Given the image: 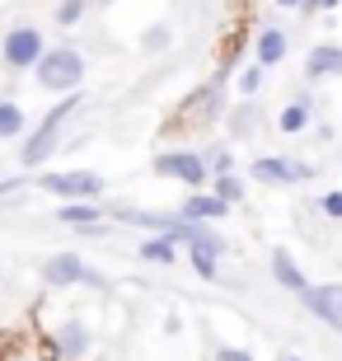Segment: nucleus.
<instances>
[{
  "label": "nucleus",
  "mask_w": 342,
  "mask_h": 361,
  "mask_svg": "<svg viewBox=\"0 0 342 361\" xmlns=\"http://www.w3.org/2000/svg\"><path fill=\"white\" fill-rule=\"evenodd\" d=\"M253 122H258V99H239L235 108H225V127L235 136H249Z\"/></svg>",
  "instance_id": "aec40b11"
},
{
  "label": "nucleus",
  "mask_w": 342,
  "mask_h": 361,
  "mask_svg": "<svg viewBox=\"0 0 342 361\" xmlns=\"http://www.w3.org/2000/svg\"><path fill=\"white\" fill-rule=\"evenodd\" d=\"M141 47H145L150 56L169 52V47H173V28H169V24H150V28L141 33Z\"/></svg>",
  "instance_id": "5701e85b"
},
{
  "label": "nucleus",
  "mask_w": 342,
  "mask_h": 361,
  "mask_svg": "<svg viewBox=\"0 0 342 361\" xmlns=\"http://www.w3.org/2000/svg\"><path fill=\"white\" fill-rule=\"evenodd\" d=\"M225 85H230L225 75H211V80L183 104V118H193V122H216L225 113Z\"/></svg>",
  "instance_id": "9d476101"
},
{
  "label": "nucleus",
  "mask_w": 342,
  "mask_h": 361,
  "mask_svg": "<svg viewBox=\"0 0 342 361\" xmlns=\"http://www.w3.org/2000/svg\"><path fill=\"white\" fill-rule=\"evenodd\" d=\"M202 155H207V169H211V178L239 174V169H235V150H230V146H211V150H202Z\"/></svg>",
  "instance_id": "4be33fe9"
},
{
  "label": "nucleus",
  "mask_w": 342,
  "mask_h": 361,
  "mask_svg": "<svg viewBox=\"0 0 342 361\" xmlns=\"http://www.w3.org/2000/svg\"><path fill=\"white\" fill-rule=\"evenodd\" d=\"M80 104H85V94H80V90L61 94V99L38 118V127L24 132V141H19V164H24V169H38V164H47L56 150H61V127L80 113Z\"/></svg>",
  "instance_id": "f257e3e1"
},
{
  "label": "nucleus",
  "mask_w": 342,
  "mask_h": 361,
  "mask_svg": "<svg viewBox=\"0 0 342 361\" xmlns=\"http://www.w3.org/2000/svg\"><path fill=\"white\" fill-rule=\"evenodd\" d=\"M300 305L310 310L319 324L342 329V281H310L300 291Z\"/></svg>",
  "instance_id": "1a4fd4ad"
},
{
  "label": "nucleus",
  "mask_w": 342,
  "mask_h": 361,
  "mask_svg": "<svg viewBox=\"0 0 342 361\" xmlns=\"http://www.w3.org/2000/svg\"><path fill=\"white\" fill-rule=\"evenodd\" d=\"M99 5H118V0H99Z\"/></svg>",
  "instance_id": "473e14b6"
},
{
  "label": "nucleus",
  "mask_w": 342,
  "mask_h": 361,
  "mask_svg": "<svg viewBox=\"0 0 342 361\" xmlns=\"http://www.w3.org/2000/svg\"><path fill=\"white\" fill-rule=\"evenodd\" d=\"M281 10H305V0H276Z\"/></svg>",
  "instance_id": "7c9ffc66"
},
{
  "label": "nucleus",
  "mask_w": 342,
  "mask_h": 361,
  "mask_svg": "<svg viewBox=\"0 0 342 361\" xmlns=\"http://www.w3.org/2000/svg\"><path fill=\"white\" fill-rule=\"evenodd\" d=\"M342 75V47L338 42H319V47H310V56H305V80H338Z\"/></svg>",
  "instance_id": "ddd939ff"
},
{
  "label": "nucleus",
  "mask_w": 342,
  "mask_h": 361,
  "mask_svg": "<svg viewBox=\"0 0 342 361\" xmlns=\"http://www.w3.org/2000/svg\"><path fill=\"white\" fill-rule=\"evenodd\" d=\"M52 216L61 221V226H75V230H94V226H104V221H108L104 202H61Z\"/></svg>",
  "instance_id": "f3484780"
},
{
  "label": "nucleus",
  "mask_w": 342,
  "mask_h": 361,
  "mask_svg": "<svg viewBox=\"0 0 342 361\" xmlns=\"http://www.w3.org/2000/svg\"><path fill=\"white\" fill-rule=\"evenodd\" d=\"M150 169H155L159 178H169V183H183L188 192H197V188L211 183V169H207V155L202 150H159L155 160H150Z\"/></svg>",
  "instance_id": "39448f33"
},
{
  "label": "nucleus",
  "mask_w": 342,
  "mask_h": 361,
  "mask_svg": "<svg viewBox=\"0 0 342 361\" xmlns=\"http://www.w3.org/2000/svg\"><path fill=\"white\" fill-rule=\"evenodd\" d=\"M276 132H281V136H305V132H314V99H310V94L291 99V104L276 113Z\"/></svg>",
  "instance_id": "4468645a"
},
{
  "label": "nucleus",
  "mask_w": 342,
  "mask_h": 361,
  "mask_svg": "<svg viewBox=\"0 0 342 361\" xmlns=\"http://www.w3.org/2000/svg\"><path fill=\"white\" fill-rule=\"evenodd\" d=\"M24 132H28V113L19 104H14L10 94H0V141H24Z\"/></svg>",
  "instance_id": "6ab92c4d"
},
{
  "label": "nucleus",
  "mask_w": 342,
  "mask_h": 361,
  "mask_svg": "<svg viewBox=\"0 0 342 361\" xmlns=\"http://www.w3.org/2000/svg\"><path fill=\"white\" fill-rule=\"evenodd\" d=\"M38 192L56 202H104L108 183L104 174H94V169H56V174H42L38 178Z\"/></svg>",
  "instance_id": "7ed1b4c3"
},
{
  "label": "nucleus",
  "mask_w": 342,
  "mask_h": 361,
  "mask_svg": "<svg viewBox=\"0 0 342 361\" xmlns=\"http://www.w3.org/2000/svg\"><path fill=\"white\" fill-rule=\"evenodd\" d=\"M286 52H291V38H286V28H276V24H263L258 33H253V61H258L263 71L281 66V61H286Z\"/></svg>",
  "instance_id": "f8f14e48"
},
{
  "label": "nucleus",
  "mask_w": 342,
  "mask_h": 361,
  "mask_svg": "<svg viewBox=\"0 0 342 361\" xmlns=\"http://www.w3.org/2000/svg\"><path fill=\"white\" fill-rule=\"evenodd\" d=\"M24 183H28L24 174H10V178H0V202H5V197H14V192H24Z\"/></svg>",
  "instance_id": "cd10ccee"
},
{
  "label": "nucleus",
  "mask_w": 342,
  "mask_h": 361,
  "mask_svg": "<svg viewBox=\"0 0 342 361\" xmlns=\"http://www.w3.org/2000/svg\"><path fill=\"white\" fill-rule=\"evenodd\" d=\"M342 0H305V14H329V10H338Z\"/></svg>",
  "instance_id": "c85d7f7f"
},
{
  "label": "nucleus",
  "mask_w": 342,
  "mask_h": 361,
  "mask_svg": "<svg viewBox=\"0 0 342 361\" xmlns=\"http://www.w3.org/2000/svg\"><path fill=\"white\" fill-rule=\"evenodd\" d=\"M221 263H225V240H221V235L188 249V268L197 272L202 281H216V277H221Z\"/></svg>",
  "instance_id": "2eb2a0df"
},
{
  "label": "nucleus",
  "mask_w": 342,
  "mask_h": 361,
  "mask_svg": "<svg viewBox=\"0 0 342 361\" xmlns=\"http://www.w3.org/2000/svg\"><path fill=\"white\" fill-rule=\"evenodd\" d=\"M178 216H183V221H193V226H216V221H225V216H230V207H225L211 188H197V192H188V197L178 202Z\"/></svg>",
  "instance_id": "9b49d317"
},
{
  "label": "nucleus",
  "mask_w": 342,
  "mask_h": 361,
  "mask_svg": "<svg viewBox=\"0 0 342 361\" xmlns=\"http://www.w3.org/2000/svg\"><path fill=\"white\" fill-rule=\"evenodd\" d=\"M42 281H47L52 291H71V286H94V291H104V286H108L104 272L90 268L75 249H61V254L47 258V263H42Z\"/></svg>",
  "instance_id": "20e7f679"
},
{
  "label": "nucleus",
  "mask_w": 342,
  "mask_h": 361,
  "mask_svg": "<svg viewBox=\"0 0 342 361\" xmlns=\"http://www.w3.org/2000/svg\"><path fill=\"white\" fill-rule=\"evenodd\" d=\"M85 10H90V0H61L52 19H56V28H75L85 19Z\"/></svg>",
  "instance_id": "393cba45"
},
{
  "label": "nucleus",
  "mask_w": 342,
  "mask_h": 361,
  "mask_svg": "<svg viewBox=\"0 0 342 361\" xmlns=\"http://www.w3.org/2000/svg\"><path fill=\"white\" fill-rule=\"evenodd\" d=\"M85 52L80 47H71V42H56V47H47V52L38 56V66H33V80H38V90L47 94H75L80 85H85Z\"/></svg>",
  "instance_id": "f03ea898"
},
{
  "label": "nucleus",
  "mask_w": 342,
  "mask_h": 361,
  "mask_svg": "<svg viewBox=\"0 0 342 361\" xmlns=\"http://www.w3.org/2000/svg\"><path fill=\"white\" fill-rule=\"evenodd\" d=\"M47 52V38H42L38 24H10L5 28V38H0V61H5V71H33L38 66V56Z\"/></svg>",
  "instance_id": "423d86ee"
},
{
  "label": "nucleus",
  "mask_w": 342,
  "mask_h": 361,
  "mask_svg": "<svg viewBox=\"0 0 342 361\" xmlns=\"http://www.w3.org/2000/svg\"><path fill=\"white\" fill-rule=\"evenodd\" d=\"M276 361H310V357H300V352H276Z\"/></svg>",
  "instance_id": "c756f323"
},
{
  "label": "nucleus",
  "mask_w": 342,
  "mask_h": 361,
  "mask_svg": "<svg viewBox=\"0 0 342 361\" xmlns=\"http://www.w3.org/2000/svg\"><path fill=\"white\" fill-rule=\"evenodd\" d=\"M24 361H56L52 352H33V357H24Z\"/></svg>",
  "instance_id": "2f4dec72"
},
{
  "label": "nucleus",
  "mask_w": 342,
  "mask_h": 361,
  "mask_svg": "<svg viewBox=\"0 0 342 361\" xmlns=\"http://www.w3.org/2000/svg\"><path fill=\"white\" fill-rule=\"evenodd\" d=\"M211 192H216L225 207H239L244 192H249V183H244V174H225V178H211Z\"/></svg>",
  "instance_id": "412c9836"
},
{
  "label": "nucleus",
  "mask_w": 342,
  "mask_h": 361,
  "mask_svg": "<svg viewBox=\"0 0 342 361\" xmlns=\"http://www.w3.org/2000/svg\"><path fill=\"white\" fill-rule=\"evenodd\" d=\"M314 207H319V216H329V221H342V188H329V192H324Z\"/></svg>",
  "instance_id": "a878e982"
},
{
  "label": "nucleus",
  "mask_w": 342,
  "mask_h": 361,
  "mask_svg": "<svg viewBox=\"0 0 342 361\" xmlns=\"http://www.w3.org/2000/svg\"><path fill=\"white\" fill-rule=\"evenodd\" d=\"M47 352H52L56 361H90V352H94V329H90V319L66 314V319L47 334Z\"/></svg>",
  "instance_id": "6e6552de"
},
{
  "label": "nucleus",
  "mask_w": 342,
  "mask_h": 361,
  "mask_svg": "<svg viewBox=\"0 0 342 361\" xmlns=\"http://www.w3.org/2000/svg\"><path fill=\"white\" fill-rule=\"evenodd\" d=\"M0 281H5V268H0Z\"/></svg>",
  "instance_id": "72a5a7b5"
},
{
  "label": "nucleus",
  "mask_w": 342,
  "mask_h": 361,
  "mask_svg": "<svg viewBox=\"0 0 342 361\" xmlns=\"http://www.w3.org/2000/svg\"><path fill=\"white\" fill-rule=\"evenodd\" d=\"M136 258L169 268V263H178V244H173V235H145V240L136 244Z\"/></svg>",
  "instance_id": "a211bd4d"
},
{
  "label": "nucleus",
  "mask_w": 342,
  "mask_h": 361,
  "mask_svg": "<svg viewBox=\"0 0 342 361\" xmlns=\"http://www.w3.org/2000/svg\"><path fill=\"white\" fill-rule=\"evenodd\" d=\"M272 281L281 286V291H291V295H300L305 286H310V277H305V268L295 263L291 249H272Z\"/></svg>",
  "instance_id": "dca6fc26"
},
{
  "label": "nucleus",
  "mask_w": 342,
  "mask_h": 361,
  "mask_svg": "<svg viewBox=\"0 0 342 361\" xmlns=\"http://www.w3.org/2000/svg\"><path fill=\"white\" fill-rule=\"evenodd\" d=\"M263 80H267V71L258 66V61H253V66H244V71H239V99H258Z\"/></svg>",
  "instance_id": "b1692460"
},
{
  "label": "nucleus",
  "mask_w": 342,
  "mask_h": 361,
  "mask_svg": "<svg viewBox=\"0 0 342 361\" xmlns=\"http://www.w3.org/2000/svg\"><path fill=\"white\" fill-rule=\"evenodd\" d=\"M319 169L310 160H295V155H258V160L249 164V178L263 188H300L310 183Z\"/></svg>",
  "instance_id": "0eeeda50"
},
{
  "label": "nucleus",
  "mask_w": 342,
  "mask_h": 361,
  "mask_svg": "<svg viewBox=\"0 0 342 361\" xmlns=\"http://www.w3.org/2000/svg\"><path fill=\"white\" fill-rule=\"evenodd\" d=\"M211 361H258L249 348H235V343H221V348L211 352Z\"/></svg>",
  "instance_id": "bb28decb"
}]
</instances>
